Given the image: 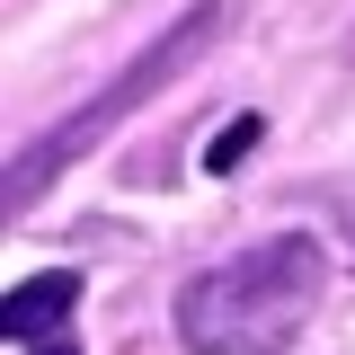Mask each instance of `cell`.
<instances>
[{
  "mask_svg": "<svg viewBox=\"0 0 355 355\" xmlns=\"http://www.w3.org/2000/svg\"><path fill=\"white\" fill-rule=\"evenodd\" d=\"M329 293V240L320 231H266L231 258L196 266L169 293V329L187 355H284Z\"/></svg>",
  "mask_w": 355,
  "mask_h": 355,
  "instance_id": "1",
  "label": "cell"
},
{
  "mask_svg": "<svg viewBox=\"0 0 355 355\" xmlns=\"http://www.w3.org/2000/svg\"><path fill=\"white\" fill-rule=\"evenodd\" d=\"M231 18H240V0H196V9H187V18H169V27L142 44V53H133V62H125V71H116L107 89H89L80 107H71V116H53L36 142H18V151H9V169H0V214L18 222V214H27V205L44 196V187H53V178L80 160V151H98L107 133L125 125L142 98H160V89H169L187 62H205V44H214Z\"/></svg>",
  "mask_w": 355,
  "mask_h": 355,
  "instance_id": "2",
  "label": "cell"
},
{
  "mask_svg": "<svg viewBox=\"0 0 355 355\" xmlns=\"http://www.w3.org/2000/svg\"><path fill=\"white\" fill-rule=\"evenodd\" d=\"M80 302H89L80 266H44L0 293V338L18 355H80Z\"/></svg>",
  "mask_w": 355,
  "mask_h": 355,
  "instance_id": "3",
  "label": "cell"
},
{
  "mask_svg": "<svg viewBox=\"0 0 355 355\" xmlns=\"http://www.w3.org/2000/svg\"><path fill=\"white\" fill-rule=\"evenodd\" d=\"M258 142H266V116H258V107H240V116H222V133L205 142V160H196V169H205V178H231Z\"/></svg>",
  "mask_w": 355,
  "mask_h": 355,
  "instance_id": "4",
  "label": "cell"
}]
</instances>
